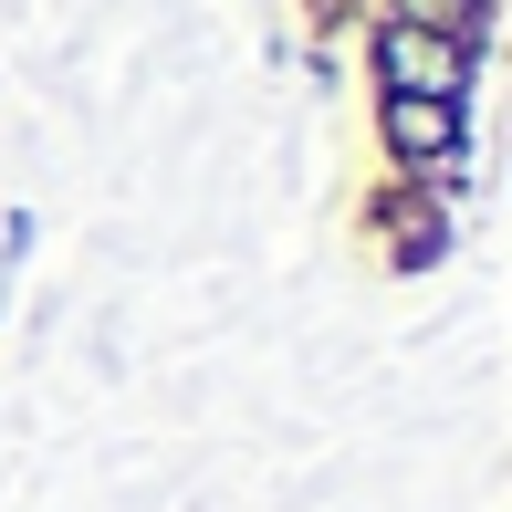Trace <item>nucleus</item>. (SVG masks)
<instances>
[{"label": "nucleus", "instance_id": "obj_1", "mask_svg": "<svg viewBox=\"0 0 512 512\" xmlns=\"http://www.w3.org/2000/svg\"><path fill=\"white\" fill-rule=\"evenodd\" d=\"M377 63H387V95H429V105L460 95V42H450V32H418V21H398V32L377 42Z\"/></svg>", "mask_w": 512, "mask_h": 512}, {"label": "nucleus", "instance_id": "obj_2", "mask_svg": "<svg viewBox=\"0 0 512 512\" xmlns=\"http://www.w3.org/2000/svg\"><path fill=\"white\" fill-rule=\"evenodd\" d=\"M387 147H398V157H450L460 147V115L429 105V95H387Z\"/></svg>", "mask_w": 512, "mask_h": 512}, {"label": "nucleus", "instance_id": "obj_3", "mask_svg": "<svg viewBox=\"0 0 512 512\" xmlns=\"http://www.w3.org/2000/svg\"><path fill=\"white\" fill-rule=\"evenodd\" d=\"M408 11H439V21H471V0H408Z\"/></svg>", "mask_w": 512, "mask_h": 512}]
</instances>
